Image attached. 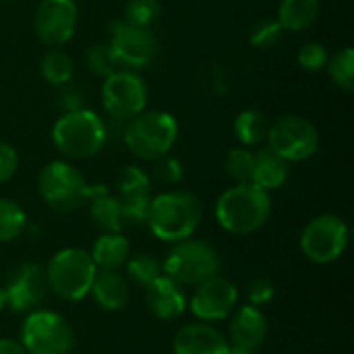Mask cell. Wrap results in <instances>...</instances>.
Returning a JSON list of instances; mask_svg holds the SVG:
<instances>
[{
  "label": "cell",
  "mask_w": 354,
  "mask_h": 354,
  "mask_svg": "<svg viewBox=\"0 0 354 354\" xmlns=\"http://www.w3.org/2000/svg\"><path fill=\"white\" fill-rule=\"evenodd\" d=\"M6 307V292H4V286H0V311Z\"/></svg>",
  "instance_id": "40"
},
{
  "label": "cell",
  "mask_w": 354,
  "mask_h": 354,
  "mask_svg": "<svg viewBox=\"0 0 354 354\" xmlns=\"http://www.w3.org/2000/svg\"><path fill=\"white\" fill-rule=\"evenodd\" d=\"M79 6L75 0H41L33 15V29L41 44L62 48L77 31Z\"/></svg>",
  "instance_id": "13"
},
{
  "label": "cell",
  "mask_w": 354,
  "mask_h": 354,
  "mask_svg": "<svg viewBox=\"0 0 354 354\" xmlns=\"http://www.w3.org/2000/svg\"><path fill=\"white\" fill-rule=\"evenodd\" d=\"M89 292L104 311H120L129 303V282L118 270H97Z\"/></svg>",
  "instance_id": "20"
},
{
  "label": "cell",
  "mask_w": 354,
  "mask_h": 354,
  "mask_svg": "<svg viewBox=\"0 0 354 354\" xmlns=\"http://www.w3.org/2000/svg\"><path fill=\"white\" fill-rule=\"evenodd\" d=\"M253 156L255 151L251 147H232L226 153L224 160V168L226 174L234 180V183H249L251 180V170H253Z\"/></svg>",
  "instance_id": "32"
},
{
  "label": "cell",
  "mask_w": 354,
  "mask_h": 354,
  "mask_svg": "<svg viewBox=\"0 0 354 354\" xmlns=\"http://www.w3.org/2000/svg\"><path fill=\"white\" fill-rule=\"evenodd\" d=\"M0 354H25V348L19 340L12 338H0Z\"/></svg>",
  "instance_id": "39"
},
{
  "label": "cell",
  "mask_w": 354,
  "mask_h": 354,
  "mask_svg": "<svg viewBox=\"0 0 354 354\" xmlns=\"http://www.w3.org/2000/svg\"><path fill=\"white\" fill-rule=\"evenodd\" d=\"M118 64L122 68L139 71L153 62L158 54V39L149 27H137L127 21H114L110 25L108 39Z\"/></svg>",
  "instance_id": "12"
},
{
  "label": "cell",
  "mask_w": 354,
  "mask_h": 354,
  "mask_svg": "<svg viewBox=\"0 0 354 354\" xmlns=\"http://www.w3.org/2000/svg\"><path fill=\"white\" fill-rule=\"evenodd\" d=\"M268 338V317L261 309L245 305L232 311L228 324L230 354H257Z\"/></svg>",
  "instance_id": "16"
},
{
  "label": "cell",
  "mask_w": 354,
  "mask_h": 354,
  "mask_svg": "<svg viewBox=\"0 0 354 354\" xmlns=\"http://www.w3.org/2000/svg\"><path fill=\"white\" fill-rule=\"evenodd\" d=\"M322 12V0H280L278 23L288 33H301L313 27Z\"/></svg>",
  "instance_id": "22"
},
{
  "label": "cell",
  "mask_w": 354,
  "mask_h": 354,
  "mask_svg": "<svg viewBox=\"0 0 354 354\" xmlns=\"http://www.w3.org/2000/svg\"><path fill=\"white\" fill-rule=\"evenodd\" d=\"M127 276L131 282H135L137 286H149L160 274H162V266L160 261L149 255V253H139L135 257L127 259Z\"/></svg>",
  "instance_id": "28"
},
{
  "label": "cell",
  "mask_w": 354,
  "mask_h": 354,
  "mask_svg": "<svg viewBox=\"0 0 354 354\" xmlns=\"http://www.w3.org/2000/svg\"><path fill=\"white\" fill-rule=\"evenodd\" d=\"M39 71L41 77L54 85V87H62L66 83H71L73 75H75V60L71 54H66L60 48H50L41 60H39Z\"/></svg>",
  "instance_id": "24"
},
{
  "label": "cell",
  "mask_w": 354,
  "mask_h": 354,
  "mask_svg": "<svg viewBox=\"0 0 354 354\" xmlns=\"http://www.w3.org/2000/svg\"><path fill=\"white\" fill-rule=\"evenodd\" d=\"M50 139L68 160H89L97 156L108 141V127L93 110L77 108L62 112L52 124Z\"/></svg>",
  "instance_id": "3"
},
{
  "label": "cell",
  "mask_w": 354,
  "mask_h": 354,
  "mask_svg": "<svg viewBox=\"0 0 354 354\" xmlns=\"http://www.w3.org/2000/svg\"><path fill=\"white\" fill-rule=\"evenodd\" d=\"M85 66L95 75V77H108L112 75L114 71L122 68L110 48V44L106 41H100V44H93L85 50Z\"/></svg>",
  "instance_id": "29"
},
{
  "label": "cell",
  "mask_w": 354,
  "mask_h": 354,
  "mask_svg": "<svg viewBox=\"0 0 354 354\" xmlns=\"http://www.w3.org/2000/svg\"><path fill=\"white\" fill-rule=\"evenodd\" d=\"M89 255L97 270H120L131 257V245L120 232H102Z\"/></svg>",
  "instance_id": "21"
},
{
  "label": "cell",
  "mask_w": 354,
  "mask_h": 354,
  "mask_svg": "<svg viewBox=\"0 0 354 354\" xmlns=\"http://www.w3.org/2000/svg\"><path fill=\"white\" fill-rule=\"evenodd\" d=\"M17 168H19L17 149L10 143L0 141V185L8 183L17 174Z\"/></svg>",
  "instance_id": "38"
},
{
  "label": "cell",
  "mask_w": 354,
  "mask_h": 354,
  "mask_svg": "<svg viewBox=\"0 0 354 354\" xmlns=\"http://www.w3.org/2000/svg\"><path fill=\"white\" fill-rule=\"evenodd\" d=\"M284 29L282 25L278 23V19H272V17H266V19H259L251 31H249V44L257 50H272L276 48L282 37H284Z\"/></svg>",
  "instance_id": "30"
},
{
  "label": "cell",
  "mask_w": 354,
  "mask_h": 354,
  "mask_svg": "<svg viewBox=\"0 0 354 354\" xmlns=\"http://www.w3.org/2000/svg\"><path fill=\"white\" fill-rule=\"evenodd\" d=\"M85 176L66 160L48 162L37 176V191L41 199L58 214H68L87 203Z\"/></svg>",
  "instance_id": "7"
},
{
  "label": "cell",
  "mask_w": 354,
  "mask_h": 354,
  "mask_svg": "<svg viewBox=\"0 0 354 354\" xmlns=\"http://www.w3.org/2000/svg\"><path fill=\"white\" fill-rule=\"evenodd\" d=\"M153 176L156 180H160L162 185H178L183 178H185V168H183V162L170 153L158 158L153 162Z\"/></svg>",
  "instance_id": "36"
},
{
  "label": "cell",
  "mask_w": 354,
  "mask_h": 354,
  "mask_svg": "<svg viewBox=\"0 0 354 354\" xmlns=\"http://www.w3.org/2000/svg\"><path fill=\"white\" fill-rule=\"evenodd\" d=\"M266 143L288 164L311 160L322 145L317 127L299 114H284L270 122Z\"/></svg>",
  "instance_id": "8"
},
{
  "label": "cell",
  "mask_w": 354,
  "mask_h": 354,
  "mask_svg": "<svg viewBox=\"0 0 354 354\" xmlns=\"http://www.w3.org/2000/svg\"><path fill=\"white\" fill-rule=\"evenodd\" d=\"M268 129H270L268 114L255 108H247L239 112L232 120V133L243 147H257L266 143Z\"/></svg>",
  "instance_id": "23"
},
{
  "label": "cell",
  "mask_w": 354,
  "mask_h": 354,
  "mask_svg": "<svg viewBox=\"0 0 354 354\" xmlns=\"http://www.w3.org/2000/svg\"><path fill=\"white\" fill-rule=\"evenodd\" d=\"M214 216L230 234H253L272 216L270 193L253 183H236L218 197Z\"/></svg>",
  "instance_id": "2"
},
{
  "label": "cell",
  "mask_w": 354,
  "mask_h": 354,
  "mask_svg": "<svg viewBox=\"0 0 354 354\" xmlns=\"http://www.w3.org/2000/svg\"><path fill=\"white\" fill-rule=\"evenodd\" d=\"M19 342L29 354H71L75 338L62 315L46 309H33L21 326Z\"/></svg>",
  "instance_id": "9"
},
{
  "label": "cell",
  "mask_w": 354,
  "mask_h": 354,
  "mask_svg": "<svg viewBox=\"0 0 354 354\" xmlns=\"http://www.w3.org/2000/svg\"><path fill=\"white\" fill-rule=\"evenodd\" d=\"M326 71L330 79L344 91L354 89V50L351 46L340 48L338 52L330 54Z\"/></svg>",
  "instance_id": "26"
},
{
  "label": "cell",
  "mask_w": 354,
  "mask_h": 354,
  "mask_svg": "<svg viewBox=\"0 0 354 354\" xmlns=\"http://www.w3.org/2000/svg\"><path fill=\"white\" fill-rule=\"evenodd\" d=\"M348 247V226L336 214L315 216L301 232L303 255L317 266L338 261Z\"/></svg>",
  "instance_id": "11"
},
{
  "label": "cell",
  "mask_w": 354,
  "mask_h": 354,
  "mask_svg": "<svg viewBox=\"0 0 354 354\" xmlns=\"http://www.w3.org/2000/svg\"><path fill=\"white\" fill-rule=\"evenodd\" d=\"M276 297V286L266 280V278H255L249 282L247 286V299H249V305L261 309L266 305H270Z\"/></svg>",
  "instance_id": "37"
},
{
  "label": "cell",
  "mask_w": 354,
  "mask_h": 354,
  "mask_svg": "<svg viewBox=\"0 0 354 354\" xmlns=\"http://www.w3.org/2000/svg\"><path fill=\"white\" fill-rule=\"evenodd\" d=\"M44 270H46L48 288L58 299L71 303L81 301L89 295L97 274L91 255L77 247H68L54 253Z\"/></svg>",
  "instance_id": "5"
},
{
  "label": "cell",
  "mask_w": 354,
  "mask_h": 354,
  "mask_svg": "<svg viewBox=\"0 0 354 354\" xmlns=\"http://www.w3.org/2000/svg\"><path fill=\"white\" fill-rule=\"evenodd\" d=\"M89 218L102 232H120L122 216H120L118 197L106 193L89 199Z\"/></svg>",
  "instance_id": "25"
},
{
  "label": "cell",
  "mask_w": 354,
  "mask_h": 354,
  "mask_svg": "<svg viewBox=\"0 0 354 354\" xmlns=\"http://www.w3.org/2000/svg\"><path fill=\"white\" fill-rule=\"evenodd\" d=\"M220 268L222 261L214 245L193 236L174 243L162 263L164 274L180 286H197L207 278L218 276Z\"/></svg>",
  "instance_id": "6"
},
{
  "label": "cell",
  "mask_w": 354,
  "mask_h": 354,
  "mask_svg": "<svg viewBox=\"0 0 354 354\" xmlns=\"http://www.w3.org/2000/svg\"><path fill=\"white\" fill-rule=\"evenodd\" d=\"M145 303L153 317L160 322H174L187 311V295L178 282L160 274L149 286H145Z\"/></svg>",
  "instance_id": "17"
},
{
  "label": "cell",
  "mask_w": 354,
  "mask_h": 354,
  "mask_svg": "<svg viewBox=\"0 0 354 354\" xmlns=\"http://www.w3.org/2000/svg\"><path fill=\"white\" fill-rule=\"evenodd\" d=\"M160 10V0H129L122 21L137 27H151L158 21Z\"/></svg>",
  "instance_id": "33"
},
{
  "label": "cell",
  "mask_w": 354,
  "mask_h": 354,
  "mask_svg": "<svg viewBox=\"0 0 354 354\" xmlns=\"http://www.w3.org/2000/svg\"><path fill=\"white\" fill-rule=\"evenodd\" d=\"M288 176H290V164L284 158H280L268 145L255 151L249 183H253L255 187L270 193V191H276V189L284 187Z\"/></svg>",
  "instance_id": "19"
},
{
  "label": "cell",
  "mask_w": 354,
  "mask_h": 354,
  "mask_svg": "<svg viewBox=\"0 0 354 354\" xmlns=\"http://www.w3.org/2000/svg\"><path fill=\"white\" fill-rule=\"evenodd\" d=\"M48 290L46 270L39 263H21L4 286L6 305L17 313H29L44 303Z\"/></svg>",
  "instance_id": "15"
},
{
  "label": "cell",
  "mask_w": 354,
  "mask_h": 354,
  "mask_svg": "<svg viewBox=\"0 0 354 354\" xmlns=\"http://www.w3.org/2000/svg\"><path fill=\"white\" fill-rule=\"evenodd\" d=\"M120 203V216L122 224H145L147 222V212L151 203V193H141V195H122L118 197Z\"/></svg>",
  "instance_id": "34"
},
{
  "label": "cell",
  "mask_w": 354,
  "mask_h": 354,
  "mask_svg": "<svg viewBox=\"0 0 354 354\" xmlns=\"http://www.w3.org/2000/svg\"><path fill=\"white\" fill-rule=\"evenodd\" d=\"M330 58L328 48L322 41H307L297 52V64L307 73H319L326 68Z\"/></svg>",
  "instance_id": "35"
},
{
  "label": "cell",
  "mask_w": 354,
  "mask_h": 354,
  "mask_svg": "<svg viewBox=\"0 0 354 354\" xmlns=\"http://www.w3.org/2000/svg\"><path fill=\"white\" fill-rule=\"evenodd\" d=\"M116 191H118V197L151 193V178L143 168H139L135 164L124 166L116 176Z\"/></svg>",
  "instance_id": "31"
},
{
  "label": "cell",
  "mask_w": 354,
  "mask_h": 354,
  "mask_svg": "<svg viewBox=\"0 0 354 354\" xmlns=\"http://www.w3.org/2000/svg\"><path fill=\"white\" fill-rule=\"evenodd\" d=\"M236 305H239L236 286L230 280L222 278L220 274L197 284L191 301L187 303L191 313L203 324H214L230 317Z\"/></svg>",
  "instance_id": "14"
},
{
  "label": "cell",
  "mask_w": 354,
  "mask_h": 354,
  "mask_svg": "<svg viewBox=\"0 0 354 354\" xmlns=\"http://www.w3.org/2000/svg\"><path fill=\"white\" fill-rule=\"evenodd\" d=\"M27 228V216L23 207L12 199H0V243L19 239Z\"/></svg>",
  "instance_id": "27"
},
{
  "label": "cell",
  "mask_w": 354,
  "mask_h": 354,
  "mask_svg": "<svg viewBox=\"0 0 354 354\" xmlns=\"http://www.w3.org/2000/svg\"><path fill=\"white\" fill-rule=\"evenodd\" d=\"M100 97L108 116L127 122L145 110L149 91L145 79L137 71L118 68L112 75L104 77Z\"/></svg>",
  "instance_id": "10"
},
{
  "label": "cell",
  "mask_w": 354,
  "mask_h": 354,
  "mask_svg": "<svg viewBox=\"0 0 354 354\" xmlns=\"http://www.w3.org/2000/svg\"><path fill=\"white\" fill-rule=\"evenodd\" d=\"M174 354H230L226 336L209 324L183 326L172 342Z\"/></svg>",
  "instance_id": "18"
},
{
  "label": "cell",
  "mask_w": 354,
  "mask_h": 354,
  "mask_svg": "<svg viewBox=\"0 0 354 354\" xmlns=\"http://www.w3.org/2000/svg\"><path fill=\"white\" fill-rule=\"evenodd\" d=\"M203 220V205L189 191H166L151 197L147 226L162 243H180L191 239Z\"/></svg>",
  "instance_id": "1"
},
{
  "label": "cell",
  "mask_w": 354,
  "mask_h": 354,
  "mask_svg": "<svg viewBox=\"0 0 354 354\" xmlns=\"http://www.w3.org/2000/svg\"><path fill=\"white\" fill-rule=\"evenodd\" d=\"M124 147L143 162H156L172 151L178 141V122L166 110H143L122 131Z\"/></svg>",
  "instance_id": "4"
}]
</instances>
